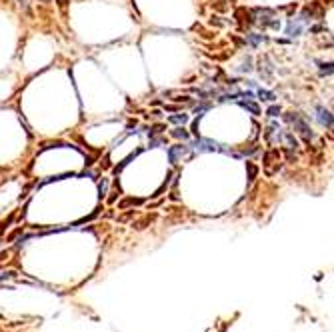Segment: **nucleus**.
Segmentation results:
<instances>
[{"mask_svg": "<svg viewBox=\"0 0 334 332\" xmlns=\"http://www.w3.org/2000/svg\"><path fill=\"white\" fill-rule=\"evenodd\" d=\"M256 94H258L260 100H264V102H274V100H276V94L270 93V90H262V88H260Z\"/></svg>", "mask_w": 334, "mask_h": 332, "instance_id": "12", "label": "nucleus"}, {"mask_svg": "<svg viewBox=\"0 0 334 332\" xmlns=\"http://www.w3.org/2000/svg\"><path fill=\"white\" fill-rule=\"evenodd\" d=\"M138 152H140V150H138ZM138 152H132V154H128V156H126V158H124V160H122L120 164H118V166H114V174L118 176V174L122 172V168H124V166L128 164L130 160H134V158H136V154H138Z\"/></svg>", "mask_w": 334, "mask_h": 332, "instance_id": "11", "label": "nucleus"}, {"mask_svg": "<svg viewBox=\"0 0 334 332\" xmlns=\"http://www.w3.org/2000/svg\"><path fill=\"white\" fill-rule=\"evenodd\" d=\"M106 192H108V178H102L98 182V196L102 198V196H106Z\"/></svg>", "mask_w": 334, "mask_h": 332, "instance_id": "13", "label": "nucleus"}, {"mask_svg": "<svg viewBox=\"0 0 334 332\" xmlns=\"http://www.w3.org/2000/svg\"><path fill=\"white\" fill-rule=\"evenodd\" d=\"M332 72H334L332 62H328V64H320V74H322V76H324V74H328V76H330Z\"/></svg>", "mask_w": 334, "mask_h": 332, "instance_id": "18", "label": "nucleus"}, {"mask_svg": "<svg viewBox=\"0 0 334 332\" xmlns=\"http://www.w3.org/2000/svg\"><path fill=\"white\" fill-rule=\"evenodd\" d=\"M142 202H144L142 198H124V200H120V202H118V208H128V206H140Z\"/></svg>", "mask_w": 334, "mask_h": 332, "instance_id": "10", "label": "nucleus"}, {"mask_svg": "<svg viewBox=\"0 0 334 332\" xmlns=\"http://www.w3.org/2000/svg\"><path fill=\"white\" fill-rule=\"evenodd\" d=\"M246 168H248V180H254L256 174H258V168L252 164V162H246Z\"/></svg>", "mask_w": 334, "mask_h": 332, "instance_id": "15", "label": "nucleus"}, {"mask_svg": "<svg viewBox=\"0 0 334 332\" xmlns=\"http://www.w3.org/2000/svg\"><path fill=\"white\" fill-rule=\"evenodd\" d=\"M279 162L280 160V152L276 150V148H270V150H266L264 152V158H262V164H264V168H268V166L272 164V162Z\"/></svg>", "mask_w": 334, "mask_h": 332, "instance_id": "6", "label": "nucleus"}, {"mask_svg": "<svg viewBox=\"0 0 334 332\" xmlns=\"http://www.w3.org/2000/svg\"><path fill=\"white\" fill-rule=\"evenodd\" d=\"M56 2H58V6H60V8H64V6L68 4V0H56Z\"/></svg>", "mask_w": 334, "mask_h": 332, "instance_id": "22", "label": "nucleus"}, {"mask_svg": "<svg viewBox=\"0 0 334 332\" xmlns=\"http://www.w3.org/2000/svg\"><path fill=\"white\" fill-rule=\"evenodd\" d=\"M280 106H270V108H268V116H272V118H276V116H279L280 114Z\"/></svg>", "mask_w": 334, "mask_h": 332, "instance_id": "21", "label": "nucleus"}, {"mask_svg": "<svg viewBox=\"0 0 334 332\" xmlns=\"http://www.w3.org/2000/svg\"><path fill=\"white\" fill-rule=\"evenodd\" d=\"M166 128L164 124H156V126H152V130H150V136H156V134H162V130Z\"/></svg>", "mask_w": 334, "mask_h": 332, "instance_id": "20", "label": "nucleus"}, {"mask_svg": "<svg viewBox=\"0 0 334 332\" xmlns=\"http://www.w3.org/2000/svg\"><path fill=\"white\" fill-rule=\"evenodd\" d=\"M316 112H318V120L322 126H326L328 130H332L334 126V118H332V112L326 110L324 106H316Z\"/></svg>", "mask_w": 334, "mask_h": 332, "instance_id": "4", "label": "nucleus"}, {"mask_svg": "<svg viewBox=\"0 0 334 332\" xmlns=\"http://www.w3.org/2000/svg\"><path fill=\"white\" fill-rule=\"evenodd\" d=\"M284 120L286 122H290V124H294V130H296L298 134L302 136V140H306V142H310L312 138H314V134H312V130L308 126V122L296 114V112H290V114H284Z\"/></svg>", "mask_w": 334, "mask_h": 332, "instance_id": "1", "label": "nucleus"}, {"mask_svg": "<svg viewBox=\"0 0 334 332\" xmlns=\"http://www.w3.org/2000/svg\"><path fill=\"white\" fill-rule=\"evenodd\" d=\"M186 154H188V144H174V146L168 148V160L172 164H178Z\"/></svg>", "mask_w": 334, "mask_h": 332, "instance_id": "3", "label": "nucleus"}, {"mask_svg": "<svg viewBox=\"0 0 334 332\" xmlns=\"http://www.w3.org/2000/svg\"><path fill=\"white\" fill-rule=\"evenodd\" d=\"M284 138H286V142L290 144L288 148H296L298 146V142H296V138H294V134H290V132H286L284 134Z\"/></svg>", "mask_w": 334, "mask_h": 332, "instance_id": "19", "label": "nucleus"}, {"mask_svg": "<svg viewBox=\"0 0 334 332\" xmlns=\"http://www.w3.org/2000/svg\"><path fill=\"white\" fill-rule=\"evenodd\" d=\"M192 146H194L196 152H226V148H222V144H218L214 140H208V138H200V136H196Z\"/></svg>", "mask_w": 334, "mask_h": 332, "instance_id": "2", "label": "nucleus"}, {"mask_svg": "<svg viewBox=\"0 0 334 332\" xmlns=\"http://www.w3.org/2000/svg\"><path fill=\"white\" fill-rule=\"evenodd\" d=\"M190 118H188V114H172V116H168V122L170 124H176V126H184L186 122H188Z\"/></svg>", "mask_w": 334, "mask_h": 332, "instance_id": "7", "label": "nucleus"}, {"mask_svg": "<svg viewBox=\"0 0 334 332\" xmlns=\"http://www.w3.org/2000/svg\"><path fill=\"white\" fill-rule=\"evenodd\" d=\"M170 134H172L174 138H178V140H184V142H188V140H190V132H188L184 126H176V128L172 130Z\"/></svg>", "mask_w": 334, "mask_h": 332, "instance_id": "8", "label": "nucleus"}, {"mask_svg": "<svg viewBox=\"0 0 334 332\" xmlns=\"http://www.w3.org/2000/svg\"><path fill=\"white\" fill-rule=\"evenodd\" d=\"M206 110H210V104L208 102H205V104H200V106H196V110H194V114H196V118L200 120L202 116H205V112Z\"/></svg>", "mask_w": 334, "mask_h": 332, "instance_id": "14", "label": "nucleus"}, {"mask_svg": "<svg viewBox=\"0 0 334 332\" xmlns=\"http://www.w3.org/2000/svg\"><path fill=\"white\" fill-rule=\"evenodd\" d=\"M162 144H164V138H162V136H156V138L152 136V138H150V148H158V146H162Z\"/></svg>", "mask_w": 334, "mask_h": 332, "instance_id": "17", "label": "nucleus"}, {"mask_svg": "<svg viewBox=\"0 0 334 332\" xmlns=\"http://www.w3.org/2000/svg\"><path fill=\"white\" fill-rule=\"evenodd\" d=\"M240 106L244 108V110H248V112H252L254 116H258L260 114V106L256 104V102H250V100H242L240 102Z\"/></svg>", "mask_w": 334, "mask_h": 332, "instance_id": "9", "label": "nucleus"}, {"mask_svg": "<svg viewBox=\"0 0 334 332\" xmlns=\"http://www.w3.org/2000/svg\"><path fill=\"white\" fill-rule=\"evenodd\" d=\"M302 28H304V22L300 19H296V20H288V24H286V34L290 38H296V36H300L302 34Z\"/></svg>", "mask_w": 334, "mask_h": 332, "instance_id": "5", "label": "nucleus"}, {"mask_svg": "<svg viewBox=\"0 0 334 332\" xmlns=\"http://www.w3.org/2000/svg\"><path fill=\"white\" fill-rule=\"evenodd\" d=\"M246 38L250 40V44H252V46H256L258 42H262V40H266V36H260V34H252V32H250V34H246Z\"/></svg>", "mask_w": 334, "mask_h": 332, "instance_id": "16", "label": "nucleus"}]
</instances>
